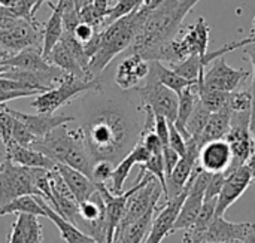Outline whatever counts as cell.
Returning a JSON list of instances; mask_svg holds the SVG:
<instances>
[{"label":"cell","instance_id":"50","mask_svg":"<svg viewBox=\"0 0 255 243\" xmlns=\"http://www.w3.org/2000/svg\"><path fill=\"white\" fill-rule=\"evenodd\" d=\"M250 166H251V170H253V181H255V160L250 161Z\"/></svg>","mask_w":255,"mask_h":243},{"label":"cell","instance_id":"20","mask_svg":"<svg viewBox=\"0 0 255 243\" xmlns=\"http://www.w3.org/2000/svg\"><path fill=\"white\" fill-rule=\"evenodd\" d=\"M4 148H6V160L12 161L13 164L30 167V169H45V170L55 169V163L37 149L21 146L13 140H10Z\"/></svg>","mask_w":255,"mask_h":243},{"label":"cell","instance_id":"34","mask_svg":"<svg viewBox=\"0 0 255 243\" xmlns=\"http://www.w3.org/2000/svg\"><path fill=\"white\" fill-rule=\"evenodd\" d=\"M211 117V112L200 103V99L191 114V117L188 118V122H187V131L190 134V139H197L200 142V137H202V133L208 124V120Z\"/></svg>","mask_w":255,"mask_h":243},{"label":"cell","instance_id":"38","mask_svg":"<svg viewBox=\"0 0 255 243\" xmlns=\"http://www.w3.org/2000/svg\"><path fill=\"white\" fill-rule=\"evenodd\" d=\"M114 164L109 161H99L93 167V181L96 184H106L111 181L112 173H114Z\"/></svg>","mask_w":255,"mask_h":243},{"label":"cell","instance_id":"26","mask_svg":"<svg viewBox=\"0 0 255 243\" xmlns=\"http://www.w3.org/2000/svg\"><path fill=\"white\" fill-rule=\"evenodd\" d=\"M37 200L45 212V218H48L49 221H52V224L58 229L61 239L66 243H97L91 236L85 235L82 230H79L75 224L69 223L67 220H64L61 215H58L42 197L37 196Z\"/></svg>","mask_w":255,"mask_h":243},{"label":"cell","instance_id":"16","mask_svg":"<svg viewBox=\"0 0 255 243\" xmlns=\"http://www.w3.org/2000/svg\"><path fill=\"white\" fill-rule=\"evenodd\" d=\"M149 73V61L139 54H127L117 66L114 84L123 91H133L140 87Z\"/></svg>","mask_w":255,"mask_h":243},{"label":"cell","instance_id":"12","mask_svg":"<svg viewBox=\"0 0 255 243\" xmlns=\"http://www.w3.org/2000/svg\"><path fill=\"white\" fill-rule=\"evenodd\" d=\"M143 178H137L131 188L121 194H114L106 184H97V191L100 193L105 209H106V243H114V238L117 233V229L120 223L123 221V217L126 214V206L130 199V196L137 191L142 185Z\"/></svg>","mask_w":255,"mask_h":243},{"label":"cell","instance_id":"48","mask_svg":"<svg viewBox=\"0 0 255 243\" xmlns=\"http://www.w3.org/2000/svg\"><path fill=\"white\" fill-rule=\"evenodd\" d=\"M45 1H49V0H37L36 1V4H34V9H33V13H34V16H36V12L39 10V7L45 3Z\"/></svg>","mask_w":255,"mask_h":243},{"label":"cell","instance_id":"33","mask_svg":"<svg viewBox=\"0 0 255 243\" xmlns=\"http://www.w3.org/2000/svg\"><path fill=\"white\" fill-rule=\"evenodd\" d=\"M199 99L200 103L211 112H221L224 109H229L230 103V96L232 93H224V91H217V90H208L202 85H199Z\"/></svg>","mask_w":255,"mask_h":243},{"label":"cell","instance_id":"54","mask_svg":"<svg viewBox=\"0 0 255 243\" xmlns=\"http://www.w3.org/2000/svg\"><path fill=\"white\" fill-rule=\"evenodd\" d=\"M253 160H255V152H254V158H253Z\"/></svg>","mask_w":255,"mask_h":243},{"label":"cell","instance_id":"4","mask_svg":"<svg viewBox=\"0 0 255 243\" xmlns=\"http://www.w3.org/2000/svg\"><path fill=\"white\" fill-rule=\"evenodd\" d=\"M30 148L40 151L55 164L76 169L93 179L94 161L85 146L81 130L70 128L67 124L54 128L45 137L36 140Z\"/></svg>","mask_w":255,"mask_h":243},{"label":"cell","instance_id":"11","mask_svg":"<svg viewBox=\"0 0 255 243\" xmlns=\"http://www.w3.org/2000/svg\"><path fill=\"white\" fill-rule=\"evenodd\" d=\"M250 70L233 69L227 64L226 55L214 60L209 67H206L203 76L197 81L199 85L208 90H217L224 93H233L239 85L250 78Z\"/></svg>","mask_w":255,"mask_h":243},{"label":"cell","instance_id":"10","mask_svg":"<svg viewBox=\"0 0 255 243\" xmlns=\"http://www.w3.org/2000/svg\"><path fill=\"white\" fill-rule=\"evenodd\" d=\"M42 27L37 21L18 19L9 28H0V49L9 57L31 46H42Z\"/></svg>","mask_w":255,"mask_h":243},{"label":"cell","instance_id":"6","mask_svg":"<svg viewBox=\"0 0 255 243\" xmlns=\"http://www.w3.org/2000/svg\"><path fill=\"white\" fill-rule=\"evenodd\" d=\"M103 84L100 78H81L70 73H64L60 84L39 96H36L31 106L37 111V114H55L60 108L69 105L76 97L100 88Z\"/></svg>","mask_w":255,"mask_h":243},{"label":"cell","instance_id":"52","mask_svg":"<svg viewBox=\"0 0 255 243\" xmlns=\"http://www.w3.org/2000/svg\"><path fill=\"white\" fill-rule=\"evenodd\" d=\"M251 33H255V16L253 18V30H251Z\"/></svg>","mask_w":255,"mask_h":243},{"label":"cell","instance_id":"8","mask_svg":"<svg viewBox=\"0 0 255 243\" xmlns=\"http://www.w3.org/2000/svg\"><path fill=\"white\" fill-rule=\"evenodd\" d=\"M232 149V164L226 173L248 164L254 158L255 136L251 130V112L232 114L230 130L224 137Z\"/></svg>","mask_w":255,"mask_h":243},{"label":"cell","instance_id":"39","mask_svg":"<svg viewBox=\"0 0 255 243\" xmlns=\"http://www.w3.org/2000/svg\"><path fill=\"white\" fill-rule=\"evenodd\" d=\"M169 145L172 146V149H175L179 154V157L185 155L187 142H185L184 136L178 131V128L175 127L173 122H169Z\"/></svg>","mask_w":255,"mask_h":243},{"label":"cell","instance_id":"1","mask_svg":"<svg viewBox=\"0 0 255 243\" xmlns=\"http://www.w3.org/2000/svg\"><path fill=\"white\" fill-rule=\"evenodd\" d=\"M139 96L134 100L130 91L105 88L88 91L81 99L79 130L94 161H109L117 166L130 154L142 137L145 118Z\"/></svg>","mask_w":255,"mask_h":243},{"label":"cell","instance_id":"30","mask_svg":"<svg viewBox=\"0 0 255 243\" xmlns=\"http://www.w3.org/2000/svg\"><path fill=\"white\" fill-rule=\"evenodd\" d=\"M149 70L157 76V79L167 88H170L172 91L176 93V96H179L188 85L196 84L191 81L184 79L182 76H179L178 73H175L170 67L164 66L161 61H149Z\"/></svg>","mask_w":255,"mask_h":243},{"label":"cell","instance_id":"24","mask_svg":"<svg viewBox=\"0 0 255 243\" xmlns=\"http://www.w3.org/2000/svg\"><path fill=\"white\" fill-rule=\"evenodd\" d=\"M7 238L18 243H43V232L37 217L30 214H18L16 220L10 226Z\"/></svg>","mask_w":255,"mask_h":243},{"label":"cell","instance_id":"18","mask_svg":"<svg viewBox=\"0 0 255 243\" xmlns=\"http://www.w3.org/2000/svg\"><path fill=\"white\" fill-rule=\"evenodd\" d=\"M7 111L16 118L19 120L31 133L33 136L39 140L42 137H45L48 133H51L54 128L60 127V125H64V124H69V122H73L75 121V117L73 115H66V114H61V115H48V114H36V115H30V114H24V112H18L15 109H10L7 108Z\"/></svg>","mask_w":255,"mask_h":243},{"label":"cell","instance_id":"53","mask_svg":"<svg viewBox=\"0 0 255 243\" xmlns=\"http://www.w3.org/2000/svg\"><path fill=\"white\" fill-rule=\"evenodd\" d=\"M7 243H18V242H15L13 239H10V238H7Z\"/></svg>","mask_w":255,"mask_h":243},{"label":"cell","instance_id":"9","mask_svg":"<svg viewBox=\"0 0 255 243\" xmlns=\"http://www.w3.org/2000/svg\"><path fill=\"white\" fill-rule=\"evenodd\" d=\"M134 91L139 96L142 106L149 108L155 115L164 117L169 122L175 124L178 117L179 99L176 93L164 87L151 70L145 82L140 87H137Z\"/></svg>","mask_w":255,"mask_h":243},{"label":"cell","instance_id":"23","mask_svg":"<svg viewBox=\"0 0 255 243\" xmlns=\"http://www.w3.org/2000/svg\"><path fill=\"white\" fill-rule=\"evenodd\" d=\"M3 66H7L10 69H21V70H40V72H46V70H52L55 69V66H52L42 54V46H31V48H25L22 51H19L15 55H10L9 58H6L3 63Z\"/></svg>","mask_w":255,"mask_h":243},{"label":"cell","instance_id":"5","mask_svg":"<svg viewBox=\"0 0 255 243\" xmlns=\"http://www.w3.org/2000/svg\"><path fill=\"white\" fill-rule=\"evenodd\" d=\"M209 31L211 27L208 25L206 19L203 16L197 18L194 24L182 27L176 37L157 52L154 61H166L170 64L185 60L191 55H199L203 58L208 52Z\"/></svg>","mask_w":255,"mask_h":243},{"label":"cell","instance_id":"49","mask_svg":"<svg viewBox=\"0 0 255 243\" xmlns=\"http://www.w3.org/2000/svg\"><path fill=\"white\" fill-rule=\"evenodd\" d=\"M6 58H9V55H7L6 52H3V51L0 49V64H1V63H3V61L6 60Z\"/></svg>","mask_w":255,"mask_h":243},{"label":"cell","instance_id":"44","mask_svg":"<svg viewBox=\"0 0 255 243\" xmlns=\"http://www.w3.org/2000/svg\"><path fill=\"white\" fill-rule=\"evenodd\" d=\"M93 6L102 18H106L111 9V0H93Z\"/></svg>","mask_w":255,"mask_h":243},{"label":"cell","instance_id":"7","mask_svg":"<svg viewBox=\"0 0 255 243\" xmlns=\"http://www.w3.org/2000/svg\"><path fill=\"white\" fill-rule=\"evenodd\" d=\"M39 169L22 167L9 160L0 163V208L22 196H39L36 175Z\"/></svg>","mask_w":255,"mask_h":243},{"label":"cell","instance_id":"25","mask_svg":"<svg viewBox=\"0 0 255 243\" xmlns=\"http://www.w3.org/2000/svg\"><path fill=\"white\" fill-rule=\"evenodd\" d=\"M48 4L51 6L52 13L48 18V21L45 22V25L42 27V36H43L42 54H43L45 58L49 55L52 48L60 42V39H61V36L64 33V27H63V0H57V3L48 1Z\"/></svg>","mask_w":255,"mask_h":243},{"label":"cell","instance_id":"46","mask_svg":"<svg viewBox=\"0 0 255 243\" xmlns=\"http://www.w3.org/2000/svg\"><path fill=\"white\" fill-rule=\"evenodd\" d=\"M253 42H255V33H251L245 39H241L239 40V45H241V48H244V46H247L248 43H253Z\"/></svg>","mask_w":255,"mask_h":243},{"label":"cell","instance_id":"32","mask_svg":"<svg viewBox=\"0 0 255 243\" xmlns=\"http://www.w3.org/2000/svg\"><path fill=\"white\" fill-rule=\"evenodd\" d=\"M169 67L175 73H178L179 76H182L184 79L191 81V82H197L206 70L202 64V58L199 55H191L185 60L170 63Z\"/></svg>","mask_w":255,"mask_h":243},{"label":"cell","instance_id":"37","mask_svg":"<svg viewBox=\"0 0 255 243\" xmlns=\"http://www.w3.org/2000/svg\"><path fill=\"white\" fill-rule=\"evenodd\" d=\"M12 140L16 142L18 145L21 146H27L30 148L37 139L33 136V133L19 121L15 118V122H13V130H12Z\"/></svg>","mask_w":255,"mask_h":243},{"label":"cell","instance_id":"42","mask_svg":"<svg viewBox=\"0 0 255 243\" xmlns=\"http://www.w3.org/2000/svg\"><path fill=\"white\" fill-rule=\"evenodd\" d=\"M96 33H99V31H96L90 24H87V22H79L78 25H76V28L73 30V36L76 37V40H79L82 45H87L93 37H94V34Z\"/></svg>","mask_w":255,"mask_h":243},{"label":"cell","instance_id":"36","mask_svg":"<svg viewBox=\"0 0 255 243\" xmlns=\"http://www.w3.org/2000/svg\"><path fill=\"white\" fill-rule=\"evenodd\" d=\"M15 117L7 111L6 105H0V140L6 146L12 140Z\"/></svg>","mask_w":255,"mask_h":243},{"label":"cell","instance_id":"29","mask_svg":"<svg viewBox=\"0 0 255 243\" xmlns=\"http://www.w3.org/2000/svg\"><path fill=\"white\" fill-rule=\"evenodd\" d=\"M46 60H48L52 66L61 69V70L66 72V73H70V75H75V76H81V78H93V76H90V75L79 66V63L73 58V55H72V54L69 52V49L63 45V42H58V43L52 48V51L49 52V55L46 57Z\"/></svg>","mask_w":255,"mask_h":243},{"label":"cell","instance_id":"45","mask_svg":"<svg viewBox=\"0 0 255 243\" xmlns=\"http://www.w3.org/2000/svg\"><path fill=\"white\" fill-rule=\"evenodd\" d=\"M242 243H255V224L254 223H253V226H251V229H250V232H248L247 238L242 241Z\"/></svg>","mask_w":255,"mask_h":243},{"label":"cell","instance_id":"35","mask_svg":"<svg viewBox=\"0 0 255 243\" xmlns=\"http://www.w3.org/2000/svg\"><path fill=\"white\" fill-rule=\"evenodd\" d=\"M229 109L232 111V114L251 112V109H253V94H251V90L233 91L232 96H230Z\"/></svg>","mask_w":255,"mask_h":243},{"label":"cell","instance_id":"31","mask_svg":"<svg viewBox=\"0 0 255 243\" xmlns=\"http://www.w3.org/2000/svg\"><path fill=\"white\" fill-rule=\"evenodd\" d=\"M9 214H30L36 217H45L37 196H22L0 208V217Z\"/></svg>","mask_w":255,"mask_h":243},{"label":"cell","instance_id":"47","mask_svg":"<svg viewBox=\"0 0 255 243\" xmlns=\"http://www.w3.org/2000/svg\"><path fill=\"white\" fill-rule=\"evenodd\" d=\"M76 4L78 7H84V6H88V4H93V0H76Z\"/></svg>","mask_w":255,"mask_h":243},{"label":"cell","instance_id":"13","mask_svg":"<svg viewBox=\"0 0 255 243\" xmlns=\"http://www.w3.org/2000/svg\"><path fill=\"white\" fill-rule=\"evenodd\" d=\"M200 142L197 139H190L187 142V152L182 155L175 166L172 175L166 179V200L175 199L179 194H182L188 185V181L191 179L196 167L199 166V152H200Z\"/></svg>","mask_w":255,"mask_h":243},{"label":"cell","instance_id":"21","mask_svg":"<svg viewBox=\"0 0 255 243\" xmlns=\"http://www.w3.org/2000/svg\"><path fill=\"white\" fill-rule=\"evenodd\" d=\"M151 157V152L139 142V145H136V148L127 154L115 167H114V173H112V187L109 188L114 194H121L124 193V184L133 169V166L136 164H145Z\"/></svg>","mask_w":255,"mask_h":243},{"label":"cell","instance_id":"3","mask_svg":"<svg viewBox=\"0 0 255 243\" xmlns=\"http://www.w3.org/2000/svg\"><path fill=\"white\" fill-rule=\"evenodd\" d=\"M146 13L148 9L142 4L139 9L111 22L102 31H99V46L96 54L91 57L87 70L90 76L100 78L102 72L111 64V61L131 46L134 37L145 22Z\"/></svg>","mask_w":255,"mask_h":243},{"label":"cell","instance_id":"15","mask_svg":"<svg viewBox=\"0 0 255 243\" xmlns=\"http://www.w3.org/2000/svg\"><path fill=\"white\" fill-rule=\"evenodd\" d=\"M224 175H226V179H224L221 193L218 196L215 217H224L226 211L241 199V196L247 191V188L253 182V170H251L250 163L236 169L235 172L224 173Z\"/></svg>","mask_w":255,"mask_h":243},{"label":"cell","instance_id":"51","mask_svg":"<svg viewBox=\"0 0 255 243\" xmlns=\"http://www.w3.org/2000/svg\"><path fill=\"white\" fill-rule=\"evenodd\" d=\"M7 69H9L7 66H3V64H0V75H1V73H4Z\"/></svg>","mask_w":255,"mask_h":243},{"label":"cell","instance_id":"43","mask_svg":"<svg viewBox=\"0 0 255 243\" xmlns=\"http://www.w3.org/2000/svg\"><path fill=\"white\" fill-rule=\"evenodd\" d=\"M40 93L37 91H27V90H16V91H4L0 90V105H6L10 100L22 99V97H31V96H39Z\"/></svg>","mask_w":255,"mask_h":243},{"label":"cell","instance_id":"17","mask_svg":"<svg viewBox=\"0 0 255 243\" xmlns=\"http://www.w3.org/2000/svg\"><path fill=\"white\" fill-rule=\"evenodd\" d=\"M233 155L226 139L205 143L199 152V164L209 173H226L232 164Z\"/></svg>","mask_w":255,"mask_h":243},{"label":"cell","instance_id":"19","mask_svg":"<svg viewBox=\"0 0 255 243\" xmlns=\"http://www.w3.org/2000/svg\"><path fill=\"white\" fill-rule=\"evenodd\" d=\"M251 226L253 223H232L224 217H215L209 227L206 243H242Z\"/></svg>","mask_w":255,"mask_h":243},{"label":"cell","instance_id":"27","mask_svg":"<svg viewBox=\"0 0 255 243\" xmlns=\"http://www.w3.org/2000/svg\"><path fill=\"white\" fill-rule=\"evenodd\" d=\"M179 106H178V117H176V121H175V127L178 128V131L184 136L185 142L190 140V134L187 131V122H188V118L191 117L197 102H199V87H197V82L196 84H191L188 85L179 96Z\"/></svg>","mask_w":255,"mask_h":243},{"label":"cell","instance_id":"14","mask_svg":"<svg viewBox=\"0 0 255 243\" xmlns=\"http://www.w3.org/2000/svg\"><path fill=\"white\" fill-rule=\"evenodd\" d=\"M188 190H190V181L182 194H179L175 199L166 200V203L157 209L152 224H151V230L143 243H161L170 233H173V226L176 223L182 203L188 194Z\"/></svg>","mask_w":255,"mask_h":243},{"label":"cell","instance_id":"40","mask_svg":"<svg viewBox=\"0 0 255 243\" xmlns=\"http://www.w3.org/2000/svg\"><path fill=\"white\" fill-rule=\"evenodd\" d=\"M244 52L248 55L251 64H253V87H251V94H253V109H251V130L255 136V42L248 43L247 46L242 48Z\"/></svg>","mask_w":255,"mask_h":243},{"label":"cell","instance_id":"2","mask_svg":"<svg viewBox=\"0 0 255 243\" xmlns=\"http://www.w3.org/2000/svg\"><path fill=\"white\" fill-rule=\"evenodd\" d=\"M200 0H145L148 9L143 25L127 54H139L148 61H154L157 52L176 37L182 28L185 16Z\"/></svg>","mask_w":255,"mask_h":243},{"label":"cell","instance_id":"28","mask_svg":"<svg viewBox=\"0 0 255 243\" xmlns=\"http://www.w3.org/2000/svg\"><path fill=\"white\" fill-rule=\"evenodd\" d=\"M230 122H232V111L230 109H224L221 112H215L211 114L208 124L202 133L200 137V145L203 146L208 142L212 140H218V139H224L230 130Z\"/></svg>","mask_w":255,"mask_h":243},{"label":"cell","instance_id":"41","mask_svg":"<svg viewBox=\"0 0 255 243\" xmlns=\"http://www.w3.org/2000/svg\"><path fill=\"white\" fill-rule=\"evenodd\" d=\"M179 154L175 151V149H172V146L170 145H167V146H163V160H164V170H166V179L172 175V172H173V169H175V166L178 164V161H179Z\"/></svg>","mask_w":255,"mask_h":243},{"label":"cell","instance_id":"22","mask_svg":"<svg viewBox=\"0 0 255 243\" xmlns=\"http://www.w3.org/2000/svg\"><path fill=\"white\" fill-rule=\"evenodd\" d=\"M55 169L58 170V173L61 175L69 190L72 191V194L79 203L88 200L97 191V184L82 172L63 164H55Z\"/></svg>","mask_w":255,"mask_h":243}]
</instances>
